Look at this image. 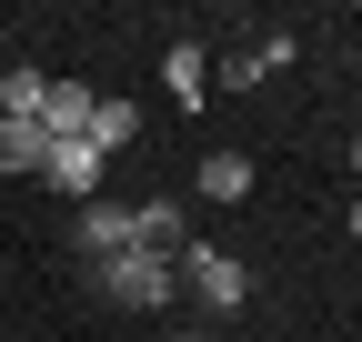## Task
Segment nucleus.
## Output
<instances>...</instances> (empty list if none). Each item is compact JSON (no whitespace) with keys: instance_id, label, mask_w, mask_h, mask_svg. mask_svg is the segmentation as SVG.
<instances>
[{"instance_id":"4468645a","label":"nucleus","mask_w":362,"mask_h":342,"mask_svg":"<svg viewBox=\"0 0 362 342\" xmlns=\"http://www.w3.org/2000/svg\"><path fill=\"white\" fill-rule=\"evenodd\" d=\"M352 242H362V201H352Z\"/></svg>"},{"instance_id":"6e6552de","label":"nucleus","mask_w":362,"mask_h":342,"mask_svg":"<svg viewBox=\"0 0 362 342\" xmlns=\"http://www.w3.org/2000/svg\"><path fill=\"white\" fill-rule=\"evenodd\" d=\"M272 71H292V40L272 30V40H252V51H232L221 61V91H252V81H272Z\"/></svg>"},{"instance_id":"1a4fd4ad","label":"nucleus","mask_w":362,"mask_h":342,"mask_svg":"<svg viewBox=\"0 0 362 342\" xmlns=\"http://www.w3.org/2000/svg\"><path fill=\"white\" fill-rule=\"evenodd\" d=\"M161 81H171V101H181V111H202V91H211V51H202V40H171Z\"/></svg>"},{"instance_id":"9b49d317","label":"nucleus","mask_w":362,"mask_h":342,"mask_svg":"<svg viewBox=\"0 0 362 342\" xmlns=\"http://www.w3.org/2000/svg\"><path fill=\"white\" fill-rule=\"evenodd\" d=\"M51 161V131L40 121H0V171H40Z\"/></svg>"},{"instance_id":"f03ea898","label":"nucleus","mask_w":362,"mask_h":342,"mask_svg":"<svg viewBox=\"0 0 362 342\" xmlns=\"http://www.w3.org/2000/svg\"><path fill=\"white\" fill-rule=\"evenodd\" d=\"M181 292H192L202 312H242L252 302V262H232L221 242H192L181 252Z\"/></svg>"},{"instance_id":"423d86ee","label":"nucleus","mask_w":362,"mask_h":342,"mask_svg":"<svg viewBox=\"0 0 362 342\" xmlns=\"http://www.w3.org/2000/svg\"><path fill=\"white\" fill-rule=\"evenodd\" d=\"M101 171H111V161L90 151V141H51V161H40V182H51V191H81V201H90V191H101Z\"/></svg>"},{"instance_id":"39448f33","label":"nucleus","mask_w":362,"mask_h":342,"mask_svg":"<svg viewBox=\"0 0 362 342\" xmlns=\"http://www.w3.org/2000/svg\"><path fill=\"white\" fill-rule=\"evenodd\" d=\"M252 182H262V171H252V151H202V171H192V191H202V201H221V211H232V201H252Z\"/></svg>"},{"instance_id":"f8f14e48","label":"nucleus","mask_w":362,"mask_h":342,"mask_svg":"<svg viewBox=\"0 0 362 342\" xmlns=\"http://www.w3.org/2000/svg\"><path fill=\"white\" fill-rule=\"evenodd\" d=\"M40 91H51L40 71H0V121H40Z\"/></svg>"},{"instance_id":"7ed1b4c3","label":"nucleus","mask_w":362,"mask_h":342,"mask_svg":"<svg viewBox=\"0 0 362 342\" xmlns=\"http://www.w3.org/2000/svg\"><path fill=\"white\" fill-rule=\"evenodd\" d=\"M141 242V222H131V201H81V222H71V252H81V272L90 262H111V252Z\"/></svg>"},{"instance_id":"ddd939ff","label":"nucleus","mask_w":362,"mask_h":342,"mask_svg":"<svg viewBox=\"0 0 362 342\" xmlns=\"http://www.w3.org/2000/svg\"><path fill=\"white\" fill-rule=\"evenodd\" d=\"M171 342H211V332H171Z\"/></svg>"},{"instance_id":"f257e3e1","label":"nucleus","mask_w":362,"mask_h":342,"mask_svg":"<svg viewBox=\"0 0 362 342\" xmlns=\"http://www.w3.org/2000/svg\"><path fill=\"white\" fill-rule=\"evenodd\" d=\"M90 292L121 302V312H161L171 292H181V262L151 252V242H131V252H111V262H90Z\"/></svg>"},{"instance_id":"2eb2a0df","label":"nucleus","mask_w":362,"mask_h":342,"mask_svg":"<svg viewBox=\"0 0 362 342\" xmlns=\"http://www.w3.org/2000/svg\"><path fill=\"white\" fill-rule=\"evenodd\" d=\"M352 171H362V141H352Z\"/></svg>"},{"instance_id":"9d476101","label":"nucleus","mask_w":362,"mask_h":342,"mask_svg":"<svg viewBox=\"0 0 362 342\" xmlns=\"http://www.w3.org/2000/svg\"><path fill=\"white\" fill-rule=\"evenodd\" d=\"M81 141L101 151V161H111V151H131V141H141V111H131V101H101V111H90V131H81Z\"/></svg>"},{"instance_id":"20e7f679","label":"nucleus","mask_w":362,"mask_h":342,"mask_svg":"<svg viewBox=\"0 0 362 342\" xmlns=\"http://www.w3.org/2000/svg\"><path fill=\"white\" fill-rule=\"evenodd\" d=\"M90 111H101V91H90V81H51V91H40V131H51V141H81Z\"/></svg>"},{"instance_id":"0eeeda50","label":"nucleus","mask_w":362,"mask_h":342,"mask_svg":"<svg viewBox=\"0 0 362 342\" xmlns=\"http://www.w3.org/2000/svg\"><path fill=\"white\" fill-rule=\"evenodd\" d=\"M131 222H141V242H151V252H171V262L192 252V211H181L171 191H161V201H131Z\"/></svg>"}]
</instances>
